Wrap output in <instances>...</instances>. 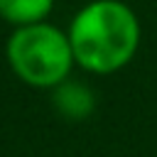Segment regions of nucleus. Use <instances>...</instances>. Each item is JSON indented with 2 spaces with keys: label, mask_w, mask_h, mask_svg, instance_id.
Segmentation results:
<instances>
[{
  "label": "nucleus",
  "mask_w": 157,
  "mask_h": 157,
  "mask_svg": "<svg viewBox=\"0 0 157 157\" xmlns=\"http://www.w3.org/2000/svg\"><path fill=\"white\" fill-rule=\"evenodd\" d=\"M66 34L76 66L93 76H108L135 59L142 27L128 2L88 0L74 12Z\"/></svg>",
  "instance_id": "obj_1"
},
{
  "label": "nucleus",
  "mask_w": 157,
  "mask_h": 157,
  "mask_svg": "<svg viewBox=\"0 0 157 157\" xmlns=\"http://www.w3.org/2000/svg\"><path fill=\"white\" fill-rule=\"evenodd\" d=\"M5 59L10 71L32 88L52 91L66 78L76 66L66 29L47 22L15 27L5 44Z\"/></svg>",
  "instance_id": "obj_2"
},
{
  "label": "nucleus",
  "mask_w": 157,
  "mask_h": 157,
  "mask_svg": "<svg viewBox=\"0 0 157 157\" xmlns=\"http://www.w3.org/2000/svg\"><path fill=\"white\" fill-rule=\"evenodd\" d=\"M52 103L56 108V113L66 120H86L93 108H96V96L93 91L74 78H66L64 83H59L56 88H52Z\"/></svg>",
  "instance_id": "obj_3"
},
{
  "label": "nucleus",
  "mask_w": 157,
  "mask_h": 157,
  "mask_svg": "<svg viewBox=\"0 0 157 157\" xmlns=\"http://www.w3.org/2000/svg\"><path fill=\"white\" fill-rule=\"evenodd\" d=\"M56 0H0V20L15 27L47 22Z\"/></svg>",
  "instance_id": "obj_4"
}]
</instances>
